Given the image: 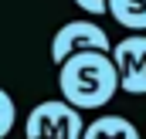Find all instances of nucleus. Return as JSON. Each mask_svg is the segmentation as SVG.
I'll use <instances>...</instances> for the list:
<instances>
[{
  "label": "nucleus",
  "instance_id": "f03ea898",
  "mask_svg": "<svg viewBox=\"0 0 146 139\" xmlns=\"http://www.w3.org/2000/svg\"><path fill=\"white\" fill-rule=\"evenodd\" d=\"M82 129L85 119L75 105H68L65 99H48L27 112L24 139H82Z\"/></svg>",
  "mask_w": 146,
  "mask_h": 139
},
{
  "label": "nucleus",
  "instance_id": "39448f33",
  "mask_svg": "<svg viewBox=\"0 0 146 139\" xmlns=\"http://www.w3.org/2000/svg\"><path fill=\"white\" fill-rule=\"evenodd\" d=\"M82 139H143V136L126 115H99L95 122H85Z\"/></svg>",
  "mask_w": 146,
  "mask_h": 139
},
{
  "label": "nucleus",
  "instance_id": "f257e3e1",
  "mask_svg": "<svg viewBox=\"0 0 146 139\" xmlns=\"http://www.w3.org/2000/svg\"><path fill=\"white\" fill-rule=\"evenodd\" d=\"M58 88L61 99L78 112L102 109L119 92V71L112 65L109 51H75L58 65Z\"/></svg>",
  "mask_w": 146,
  "mask_h": 139
},
{
  "label": "nucleus",
  "instance_id": "0eeeda50",
  "mask_svg": "<svg viewBox=\"0 0 146 139\" xmlns=\"http://www.w3.org/2000/svg\"><path fill=\"white\" fill-rule=\"evenodd\" d=\"M14 122H17V105H14V99H10V92L0 88V139L10 136Z\"/></svg>",
  "mask_w": 146,
  "mask_h": 139
},
{
  "label": "nucleus",
  "instance_id": "423d86ee",
  "mask_svg": "<svg viewBox=\"0 0 146 139\" xmlns=\"http://www.w3.org/2000/svg\"><path fill=\"white\" fill-rule=\"evenodd\" d=\"M106 14L126 31H146V0H106Z\"/></svg>",
  "mask_w": 146,
  "mask_h": 139
},
{
  "label": "nucleus",
  "instance_id": "20e7f679",
  "mask_svg": "<svg viewBox=\"0 0 146 139\" xmlns=\"http://www.w3.org/2000/svg\"><path fill=\"white\" fill-rule=\"evenodd\" d=\"M88 48L92 51H109L112 41L95 21H68V24H61L54 31V37H51V61L61 65L68 54L88 51Z\"/></svg>",
  "mask_w": 146,
  "mask_h": 139
},
{
  "label": "nucleus",
  "instance_id": "6e6552de",
  "mask_svg": "<svg viewBox=\"0 0 146 139\" xmlns=\"http://www.w3.org/2000/svg\"><path fill=\"white\" fill-rule=\"evenodd\" d=\"M85 14H92V17H102L106 14V0H75Z\"/></svg>",
  "mask_w": 146,
  "mask_h": 139
},
{
  "label": "nucleus",
  "instance_id": "7ed1b4c3",
  "mask_svg": "<svg viewBox=\"0 0 146 139\" xmlns=\"http://www.w3.org/2000/svg\"><path fill=\"white\" fill-rule=\"evenodd\" d=\"M109 58L119 71V88L129 95H146V34H129L109 48Z\"/></svg>",
  "mask_w": 146,
  "mask_h": 139
}]
</instances>
